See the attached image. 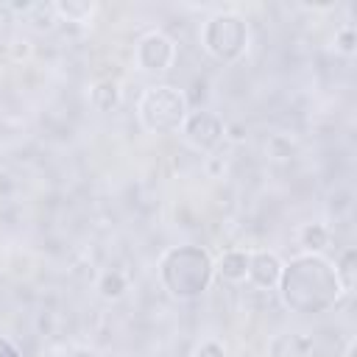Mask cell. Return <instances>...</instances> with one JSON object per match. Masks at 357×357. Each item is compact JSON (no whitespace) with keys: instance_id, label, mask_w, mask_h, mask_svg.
<instances>
[{"instance_id":"52a82bcc","label":"cell","mask_w":357,"mask_h":357,"mask_svg":"<svg viewBox=\"0 0 357 357\" xmlns=\"http://www.w3.org/2000/svg\"><path fill=\"white\" fill-rule=\"evenodd\" d=\"M282 268H284V262L273 251H254V254H248L245 279L259 290H273L282 279Z\"/></svg>"},{"instance_id":"9c48e42d","label":"cell","mask_w":357,"mask_h":357,"mask_svg":"<svg viewBox=\"0 0 357 357\" xmlns=\"http://www.w3.org/2000/svg\"><path fill=\"white\" fill-rule=\"evenodd\" d=\"M215 273L223 282H243L248 273V251H226L215 262Z\"/></svg>"},{"instance_id":"5b68a950","label":"cell","mask_w":357,"mask_h":357,"mask_svg":"<svg viewBox=\"0 0 357 357\" xmlns=\"http://www.w3.org/2000/svg\"><path fill=\"white\" fill-rule=\"evenodd\" d=\"M134 59H137V67L142 73H153V75L165 73L176 61V42L170 36H165L162 31H151L137 42Z\"/></svg>"},{"instance_id":"30bf717a","label":"cell","mask_w":357,"mask_h":357,"mask_svg":"<svg viewBox=\"0 0 357 357\" xmlns=\"http://www.w3.org/2000/svg\"><path fill=\"white\" fill-rule=\"evenodd\" d=\"M89 100H92V106L98 112H112L120 103V86H117V81H112V78L98 81L92 86V92H89Z\"/></svg>"},{"instance_id":"8fae6325","label":"cell","mask_w":357,"mask_h":357,"mask_svg":"<svg viewBox=\"0 0 357 357\" xmlns=\"http://www.w3.org/2000/svg\"><path fill=\"white\" fill-rule=\"evenodd\" d=\"M298 240L307 248V254H321L329 243V229L324 223H307V226H301Z\"/></svg>"},{"instance_id":"9a60e30c","label":"cell","mask_w":357,"mask_h":357,"mask_svg":"<svg viewBox=\"0 0 357 357\" xmlns=\"http://www.w3.org/2000/svg\"><path fill=\"white\" fill-rule=\"evenodd\" d=\"M335 47H337L340 53H346V56L354 53V28H351V25H346V28H340V31L335 33Z\"/></svg>"},{"instance_id":"6da1fadb","label":"cell","mask_w":357,"mask_h":357,"mask_svg":"<svg viewBox=\"0 0 357 357\" xmlns=\"http://www.w3.org/2000/svg\"><path fill=\"white\" fill-rule=\"evenodd\" d=\"M282 304L298 315H318L337 304L343 287L335 265L321 254H301L282 268L279 279Z\"/></svg>"},{"instance_id":"7a4b0ae2","label":"cell","mask_w":357,"mask_h":357,"mask_svg":"<svg viewBox=\"0 0 357 357\" xmlns=\"http://www.w3.org/2000/svg\"><path fill=\"white\" fill-rule=\"evenodd\" d=\"M215 276V262L201 245H176L159 259V279L173 298H198Z\"/></svg>"},{"instance_id":"5bb4252c","label":"cell","mask_w":357,"mask_h":357,"mask_svg":"<svg viewBox=\"0 0 357 357\" xmlns=\"http://www.w3.org/2000/svg\"><path fill=\"white\" fill-rule=\"evenodd\" d=\"M53 11L61 14V17H67L70 22H81L84 17L92 14V6H86V3H56Z\"/></svg>"},{"instance_id":"4fadbf2b","label":"cell","mask_w":357,"mask_h":357,"mask_svg":"<svg viewBox=\"0 0 357 357\" xmlns=\"http://www.w3.org/2000/svg\"><path fill=\"white\" fill-rule=\"evenodd\" d=\"M351 268H354V251L349 248V251H343L340 262L335 265V273H337V279H340V287H343V293H351V287H354V279H351Z\"/></svg>"},{"instance_id":"e0dca14e","label":"cell","mask_w":357,"mask_h":357,"mask_svg":"<svg viewBox=\"0 0 357 357\" xmlns=\"http://www.w3.org/2000/svg\"><path fill=\"white\" fill-rule=\"evenodd\" d=\"M0 357H20V349L8 337H0Z\"/></svg>"},{"instance_id":"ac0fdd59","label":"cell","mask_w":357,"mask_h":357,"mask_svg":"<svg viewBox=\"0 0 357 357\" xmlns=\"http://www.w3.org/2000/svg\"><path fill=\"white\" fill-rule=\"evenodd\" d=\"M70 357H98V354H95L92 349H75V351H73Z\"/></svg>"},{"instance_id":"8992f818","label":"cell","mask_w":357,"mask_h":357,"mask_svg":"<svg viewBox=\"0 0 357 357\" xmlns=\"http://www.w3.org/2000/svg\"><path fill=\"white\" fill-rule=\"evenodd\" d=\"M181 134H184V139L195 151H212L226 137V126H223V120L215 112L198 109V112H187L184 126H181Z\"/></svg>"},{"instance_id":"ba28073f","label":"cell","mask_w":357,"mask_h":357,"mask_svg":"<svg viewBox=\"0 0 357 357\" xmlns=\"http://www.w3.org/2000/svg\"><path fill=\"white\" fill-rule=\"evenodd\" d=\"M312 343L296 332H279L268 343V357H310Z\"/></svg>"},{"instance_id":"7c38bea8","label":"cell","mask_w":357,"mask_h":357,"mask_svg":"<svg viewBox=\"0 0 357 357\" xmlns=\"http://www.w3.org/2000/svg\"><path fill=\"white\" fill-rule=\"evenodd\" d=\"M126 287H128V279L120 271H103L98 279V290L103 298H120L126 293Z\"/></svg>"},{"instance_id":"2e32d148","label":"cell","mask_w":357,"mask_h":357,"mask_svg":"<svg viewBox=\"0 0 357 357\" xmlns=\"http://www.w3.org/2000/svg\"><path fill=\"white\" fill-rule=\"evenodd\" d=\"M192 357H226V349H223L220 340H204V343L192 351Z\"/></svg>"},{"instance_id":"277c9868","label":"cell","mask_w":357,"mask_h":357,"mask_svg":"<svg viewBox=\"0 0 357 357\" xmlns=\"http://www.w3.org/2000/svg\"><path fill=\"white\" fill-rule=\"evenodd\" d=\"M201 45L212 59L223 64L237 61L248 45V25L240 14L231 11L212 14L201 28Z\"/></svg>"},{"instance_id":"3957f363","label":"cell","mask_w":357,"mask_h":357,"mask_svg":"<svg viewBox=\"0 0 357 357\" xmlns=\"http://www.w3.org/2000/svg\"><path fill=\"white\" fill-rule=\"evenodd\" d=\"M137 117L145 131L151 134H173L181 131L184 117H187V98L181 89L170 84H156L148 86L139 95L137 103Z\"/></svg>"}]
</instances>
